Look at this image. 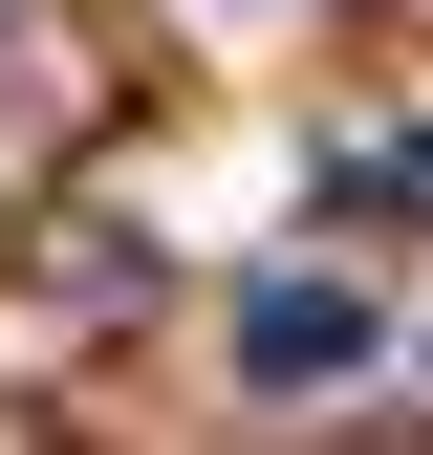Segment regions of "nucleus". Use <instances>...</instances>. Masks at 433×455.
<instances>
[{"label": "nucleus", "mask_w": 433, "mask_h": 455, "mask_svg": "<svg viewBox=\"0 0 433 455\" xmlns=\"http://www.w3.org/2000/svg\"><path fill=\"white\" fill-rule=\"evenodd\" d=\"M368 369V304H347V282H239V390H347Z\"/></svg>", "instance_id": "f257e3e1"}]
</instances>
